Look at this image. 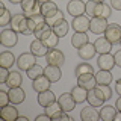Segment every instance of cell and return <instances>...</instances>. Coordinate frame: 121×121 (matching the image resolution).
Instances as JSON below:
<instances>
[{"label":"cell","mask_w":121,"mask_h":121,"mask_svg":"<svg viewBox=\"0 0 121 121\" xmlns=\"http://www.w3.org/2000/svg\"><path fill=\"white\" fill-rule=\"evenodd\" d=\"M9 68H5V67H0V83H6L8 77H9Z\"/></svg>","instance_id":"b9f144b4"},{"label":"cell","mask_w":121,"mask_h":121,"mask_svg":"<svg viewBox=\"0 0 121 121\" xmlns=\"http://www.w3.org/2000/svg\"><path fill=\"white\" fill-rule=\"evenodd\" d=\"M27 21H29V29L32 30V33H33L41 24H44V23H45V17H44L43 14H38V15H33V17H29Z\"/></svg>","instance_id":"1f68e13d"},{"label":"cell","mask_w":121,"mask_h":121,"mask_svg":"<svg viewBox=\"0 0 121 121\" xmlns=\"http://www.w3.org/2000/svg\"><path fill=\"white\" fill-rule=\"evenodd\" d=\"M11 29H14L17 33L21 35H30L32 30L29 29V21L27 17L24 14H15L12 15V20H11Z\"/></svg>","instance_id":"6da1fadb"},{"label":"cell","mask_w":121,"mask_h":121,"mask_svg":"<svg viewBox=\"0 0 121 121\" xmlns=\"http://www.w3.org/2000/svg\"><path fill=\"white\" fill-rule=\"evenodd\" d=\"M80 118L82 121H97V120H100V113L97 112V109L94 106L88 104L80 111Z\"/></svg>","instance_id":"ffe728a7"},{"label":"cell","mask_w":121,"mask_h":121,"mask_svg":"<svg viewBox=\"0 0 121 121\" xmlns=\"http://www.w3.org/2000/svg\"><path fill=\"white\" fill-rule=\"evenodd\" d=\"M88 43H89V38H88L86 32H74L73 36H71V45L74 48H77V50Z\"/></svg>","instance_id":"7402d4cb"},{"label":"cell","mask_w":121,"mask_h":121,"mask_svg":"<svg viewBox=\"0 0 121 121\" xmlns=\"http://www.w3.org/2000/svg\"><path fill=\"white\" fill-rule=\"evenodd\" d=\"M97 88L103 92V95H104L106 100H111V98H112V89H111L109 85H97Z\"/></svg>","instance_id":"60d3db41"},{"label":"cell","mask_w":121,"mask_h":121,"mask_svg":"<svg viewBox=\"0 0 121 121\" xmlns=\"http://www.w3.org/2000/svg\"><path fill=\"white\" fill-rule=\"evenodd\" d=\"M17 43H18V33L14 29H5L0 33V44L3 47L11 48L14 45H17Z\"/></svg>","instance_id":"7a4b0ae2"},{"label":"cell","mask_w":121,"mask_h":121,"mask_svg":"<svg viewBox=\"0 0 121 121\" xmlns=\"http://www.w3.org/2000/svg\"><path fill=\"white\" fill-rule=\"evenodd\" d=\"M77 85L83 86L85 89H92L97 86V79H95V74L94 73H88V74H82L77 77Z\"/></svg>","instance_id":"2e32d148"},{"label":"cell","mask_w":121,"mask_h":121,"mask_svg":"<svg viewBox=\"0 0 121 121\" xmlns=\"http://www.w3.org/2000/svg\"><path fill=\"white\" fill-rule=\"evenodd\" d=\"M77 53H79V58L80 59H83V60H89V59H92L94 56H95V47H94V43L91 44V43H88V44H85L83 47H80L77 50Z\"/></svg>","instance_id":"cb8c5ba5"},{"label":"cell","mask_w":121,"mask_h":121,"mask_svg":"<svg viewBox=\"0 0 121 121\" xmlns=\"http://www.w3.org/2000/svg\"><path fill=\"white\" fill-rule=\"evenodd\" d=\"M115 91L118 95H121V79H118V80L115 82Z\"/></svg>","instance_id":"7dc6e473"},{"label":"cell","mask_w":121,"mask_h":121,"mask_svg":"<svg viewBox=\"0 0 121 121\" xmlns=\"http://www.w3.org/2000/svg\"><path fill=\"white\" fill-rule=\"evenodd\" d=\"M112 15V6H109L106 2L97 3L95 6V12H94V17H103V18H109Z\"/></svg>","instance_id":"484cf974"},{"label":"cell","mask_w":121,"mask_h":121,"mask_svg":"<svg viewBox=\"0 0 121 121\" xmlns=\"http://www.w3.org/2000/svg\"><path fill=\"white\" fill-rule=\"evenodd\" d=\"M58 11H59L58 5H56L55 2H52V0L50 2H45V3H41V14H43L45 18L53 15V14H56Z\"/></svg>","instance_id":"4dcf8cb0"},{"label":"cell","mask_w":121,"mask_h":121,"mask_svg":"<svg viewBox=\"0 0 121 121\" xmlns=\"http://www.w3.org/2000/svg\"><path fill=\"white\" fill-rule=\"evenodd\" d=\"M18 121H27V117H18Z\"/></svg>","instance_id":"816d5d0a"},{"label":"cell","mask_w":121,"mask_h":121,"mask_svg":"<svg viewBox=\"0 0 121 121\" xmlns=\"http://www.w3.org/2000/svg\"><path fill=\"white\" fill-rule=\"evenodd\" d=\"M9 2H11V3H14V5H17V3H21L23 0H9Z\"/></svg>","instance_id":"f907efd6"},{"label":"cell","mask_w":121,"mask_h":121,"mask_svg":"<svg viewBox=\"0 0 121 121\" xmlns=\"http://www.w3.org/2000/svg\"><path fill=\"white\" fill-rule=\"evenodd\" d=\"M71 94H73L76 103H83V101L88 98V89H85L80 85H76L73 89H71Z\"/></svg>","instance_id":"f1b7e54d"},{"label":"cell","mask_w":121,"mask_h":121,"mask_svg":"<svg viewBox=\"0 0 121 121\" xmlns=\"http://www.w3.org/2000/svg\"><path fill=\"white\" fill-rule=\"evenodd\" d=\"M95 79H97V85H111L113 80L112 73L108 70H98L95 73Z\"/></svg>","instance_id":"4316f807"},{"label":"cell","mask_w":121,"mask_h":121,"mask_svg":"<svg viewBox=\"0 0 121 121\" xmlns=\"http://www.w3.org/2000/svg\"><path fill=\"white\" fill-rule=\"evenodd\" d=\"M89 24H91V18L85 14L79 15V17H73V21H71L74 32H88Z\"/></svg>","instance_id":"52a82bcc"},{"label":"cell","mask_w":121,"mask_h":121,"mask_svg":"<svg viewBox=\"0 0 121 121\" xmlns=\"http://www.w3.org/2000/svg\"><path fill=\"white\" fill-rule=\"evenodd\" d=\"M86 9V3L83 0H70L67 5V12L71 15V17H79V15H83Z\"/></svg>","instance_id":"9c48e42d"},{"label":"cell","mask_w":121,"mask_h":121,"mask_svg":"<svg viewBox=\"0 0 121 121\" xmlns=\"http://www.w3.org/2000/svg\"><path fill=\"white\" fill-rule=\"evenodd\" d=\"M120 44H121V41H120Z\"/></svg>","instance_id":"11a10c76"},{"label":"cell","mask_w":121,"mask_h":121,"mask_svg":"<svg viewBox=\"0 0 121 121\" xmlns=\"http://www.w3.org/2000/svg\"><path fill=\"white\" fill-rule=\"evenodd\" d=\"M115 108L118 109V111H121V95L118 97V100H117V103H115Z\"/></svg>","instance_id":"c3c4849f"},{"label":"cell","mask_w":121,"mask_h":121,"mask_svg":"<svg viewBox=\"0 0 121 121\" xmlns=\"http://www.w3.org/2000/svg\"><path fill=\"white\" fill-rule=\"evenodd\" d=\"M86 101H88V104L94 106V108H98V106H103V103L106 101V98L103 95V92L95 86V88H92V89L88 91V98H86Z\"/></svg>","instance_id":"30bf717a"},{"label":"cell","mask_w":121,"mask_h":121,"mask_svg":"<svg viewBox=\"0 0 121 121\" xmlns=\"http://www.w3.org/2000/svg\"><path fill=\"white\" fill-rule=\"evenodd\" d=\"M112 43L108 39L106 36H100L94 41V47H95V52L98 55H103V53H111L112 50Z\"/></svg>","instance_id":"ac0fdd59"},{"label":"cell","mask_w":121,"mask_h":121,"mask_svg":"<svg viewBox=\"0 0 121 121\" xmlns=\"http://www.w3.org/2000/svg\"><path fill=\"white\" fill-rule=\"evenodd\" d=\"M50 120H52V117L48 115L47 112H45V113H41V115H38L36 118H35V121H50Z\"/></svg>","instance_id":"ee69618b"},{"label":"cell","mask_w":121,"mask_h":121,"mask_svg":"<svg viewBox=\"0 0 121 121\" xmlns=\"http://www.w3.org/2000/svg\"><path fill=\"white\" fill-rule=\"evenodd\" d=\"M23 83V77H21V73L20 71H11L9 73V77L5 85H8V88H15V86H21Z\"/></svg>","instance_id":"f546056e"},{"label":"cell","mask_w":121,"mask_h":121,"mask_svg":"<svg viewBox=\"0 0 121 121\" xmlns=\"http://www.w3.org/2000/svg\"><path fill=\"white\" fill-rule=\"evenodd\" d=\"M8 94H9V100H11V103H14V104H20V103H23V101L26 100V92H24V89H23L21 86L9 88Z\"/></svg>","instance_id":"d6986e66"},{"label":"cell","mask_w":121,"mask_h":121,"mask_svg":"<svg viewBox=\"0 0 121 121\" xmlns=\"http://www.w3.org/2000/svg\"><path fill=\"white\" fill-rule=\"evenodd\" d=\"M36 100H38V104H39L41 108H47V106H50L52 103H55V101L58 100V97H56L50 89H47V91H43V92H38Z\"/></svg>","instance_id":"e0dca14e"},{"label":"cell","mask_w":121,"mask_h":121,"mask_svg":"<svg viewBox=\"0 0 121 121\" xmlns=\"http://www.w3.org/2000/svg\"><path fill=\"white\" fill-rule=\"evenodd\" d=\"M26 74H27V77L30 79V80H33V79L39 77V76L44 74V68L39 65V64H35L33 67H30L27 71H26Z\"/></svg>","instance_id":"836d02e7"},{"label":"cell","mask_w":121,"mask_h":121,"mask_svg":"<svg viewBox=\"0 0 121 121\" xmlns=\"http://www.w3.org/2000/svg\"><path fill=\"white\" fill-rule=\"evenodd\" d=\"M35 64H36V56L33 55L32 52L21 53L17 58V67H18V70H21V71H27L29 68L33 67Z\"/></svg>","instance_id":"277c9868"},{"label":"cell","mask_w":121,"mask_h":121,"mask_svg":"<svg viewBox=\"0 0 121 121\" xmlns=\"http://www.w3.org/2000/svg\"><path fill=\"white\" fill-rule=\"evenodd\" d=\"M62 111H64V109L60 108V104H59V101H58V100H56L55 103H52L50 106H47V108H45V112H47L48 115L52 117V120L55 118L56 115H59V113L62 112Z\"/></svg>","instance_id":"8d00e7d4"},{"label":"cell","mask_w":121,"mask_h":121,"mask_svg":"<svg viewBox=\"0 0 121 121\" xmlns=\"http://www.w3.org/2000/svg\"><path fill=\"white\" fill-rule=\"evenodd\" d=\"M44 74L47 76L48 79H50L52 83L55 82H59L60 77H62V71H60V67H56V65H48L44 68Z\"/></svg>","instance_id":"603a6c76"},{"label":"cell","mask_w":121,"mask_h":121,"mask_svg":"<svg viewBox=\"0 0 121 121\" xmlns=\"http://www.w3.org/2000/svg\"><path fill=\"white\" fill-rule=\"evenodd\" d=\"M111 6L115 11H121V0H111Z\"/></svg>","instance_id":"f6af8a7d"},{"label":"cell","mask_w":121,"mask_h":121,"mask_svg":"<svg viewBox=\"0 0 121 121\" xmlns=\"http://www.w3.org/2000/svg\"><path fill=\"white\" fill-rule=\"evenodd\" d=\"M98 2H94V0H88L86 2V9H85V14L88 15L89 18L94 17V12H95V6H97Z\"/></svg>","instance_id":"ab89813d"},{"label":"cell","mask_w":121,"mask_h":121,"mask_svg":"<svg viewBox=\"0 0 121 121\" xmlns=\"http://www.w3.org/2000/svg\"><path fill=\"white\" fill-rule=\"evenodd\" d=\"M45 60L48 65H56V67H62L65 64V55L59 50V48H50L48 53L45 55Z\"/></svg>","instance_id":"5b68a950"},{"label":"cell","mask_w":121,"mask_h":121,"mask_svg":"<svg viewBox=\"0 0 121 121\" xmlns=\"http://www.w3.org/2000/svg\"><path fill=\"white\" fill-rule=\"evenodd\" d=\"M109 23H108V18H103V17H92L91 18V24H89V30L94 33V35H101V33L106 32Z\"/></svg>","instance_id":"8992f818"},{"label":"cell","mask_w":121,"mask_h":121,"mask_svg":"<svg viewBox=\"0 0 121 121\" xmlns=\"http://www.w3.org/2000/svg\"><path fill=\"white\" fill-rule=\"evenodd\" d=\"M17 104H14V103H9V104H6V106H3L2 108V111H0V117H2L3 120H6V121H15V120H18V109L15 108Z\"/></svg>","instance_id":"5bb4252c"},{"label":"cell","mask_w":121,"mask_h":121,"mask_svg":"<svg viewBox=\"0 0 121 121\" xmlns=\"http://www.w3.org/2000/svg\"><path fill=\"white\" fill-rule=\"evenodd\" d=\"M48 50H50V48L44 44L43 39H38V38H35V39L30 43V52H32L36 58H45V55L48 53Z\"/></svg>","instance_id":"7c38bea8"},{"label":"cell","mask_w":121,"mask_h":121,"mask_svg":"<svg viewBox=\"0 0 121 121\" xmlns=\"http://www.w3.org/2000/svg\"><path fill=\"white\" fill-rule=\"evenodd\" d=\"M70 24H71V23H68L65 18H64V20H60L59 23H56L52 29H53V32H55L59 38H64L68 33V30H70Z\"/></svg>","instance_id":"83f0119b"},{"label":"cell","mask_w":121,"mask_h":121,"mask_svg":"<svg viewBox=\"0 0 121 121\" xmlns=\"http://www.w3.org/2000/svg\"><path fill=\"white\" fill-rule=\"evenodd\" d=\"M11 103V100H9V94L6 92V91H0V106H6V104H9Z\"/></svg>","instance_id":"7bdbcfd3"},{"label":"cell","mask_w":121,"mask_h":121,"mask_svg":"<svg viewBox=\"0 0 121 121\" xmlns=\"http://www.w3.org/2000/svg\"><path fill=\"white\" fill-rule=\"evenodd\" d=\"M97 65H98V68H100V70H108V71H111L112 68L117 65V64H115V58H113V55H111V53H103V55L98 56Z\"/></svg>","instance_id":"4fadbf2b"},{"label":"cell","mask_w":121,"mask_h":121,"mask_svg":"<svg viewBox=\"0 0 121 121\" xmlns=\"http://www.w3.org/2000/svg\"><path fill=\"white\" fill-rule=\"evenodd\" d=\"M103 35L108 38L112 44H118L121 41V26L118 23H111Z\"/></svg>","instance_id":"ba28073f"},{"label":"cell","mask_w":121,"mask_h":121,"mask_svg":"<svg viewBox=\"0 0 121 121\" xmlns=\"http://www.w3.org/2000/svg\"><path fill=\"white\" fill-rule=\"evenodd\" d=\"M115 120H117V121H121V111H118V112H117V117H115Z\"/></svg>","instance_id":"681fc988"},{"label":"cell","mask_w":121,"mask_h":121,"mask_svg":"<svg viewBox=\"0 0 121 121\" xmlns=\"http://www.w3.org/2000/svg\"><path fill=\"white\" fill-rule=\"evenodd\" d=\"M58 101H59L60 108H62L65 112H71V111H74L76 104H77L71 92H64V94H60V95L58 97Z\"/></svg>","instance_id":"8fae6325"},{"label":"cell","mask_w":121,"mask_h":121,"mask_svg":"<svg viewBox=\"0 0 121 121\" xmlns=\"http://www.w3.org/2000/svg\"><path fill=\"white\" fill-rule=\"evenodd\" d=\"M52 32H53V29L47 24V23H44V24H41L39 27L33 32V35H35V38H38V39H43L44 36H47L48 33H52Z\"/></svg>","instance_id":"e575fe53"},{"label":"cell","mask_w":121,"mask_h":121,"mask_svg":"<svg viewBox=\"0 0 121 121\" xmlns=\"http://www.w3.org/2000/svg\"><path fill=\"white\" fill-rule=\"evenodd\" d=\"M88 73H94L92 65H91V64H88V62H82V64H79V65L76 67V70H74L76 77H79V76H82V74H88Z\"/></svg>","instance_id":"d6a6232c"},{"label":"cell","mask_w":121,"mask_h":121,"mask_svg":"<svg viewBox=\"0 0 121 121\" xmlns=\"http://www.w3.org/2000/svg\"><path fill=\"white\" fill-rule=\"evenodd\" d=\"M11 20H12V14L9 12L8 9H5L2 12V17H0V26H8V24H11Z\"/></svg>","instance_id":"f35d334b"},{"label":"cell","mask_w":121,"mask_h":121,"mask_svg":"<svg viewBox=\"0 0 121 121\" xmlns=\"http://www.w3.org/2000/svg\"><path fill=\"white\" fill-rule=\"evenodd\" d=\"M60 20H64V12H62V11H58L56 14H53V15H50V17L45 18V23H47L50 27H53V26H55L56 23H59Z\"/></svg>","instance_id":"74e56055"},{"label":"cell","mask_w":121,"mask_h":121,"mask_svg":"<svg viewBox=\"0 0 121 121\" xmlns=\"http://www.w3.org/2000/svg\"><path fill=\"white\" fill-rule=\"evenodd\" d=\"M113 58H115V64H117V67H120L121 68V50H118L113 55Z\"/></svg>","instance_id":"bcb514c9"},{"label":"cell","mask_w":121,"mask_h":121,"mask_svg":"<svg viewBox=\"0 0 121 121\" xmlns=\"http://www.w3.org/2000/svg\"><path fill=\"white\" fill-rule=\"evenodd\" d=\"M50 85H52V82L45 74H43V76H39V77H36V79L32 80V88H33L35 92H43V91L50 89Z\"/></svg>","instance_id":"9a60e30c"},{"label":"cell","mask_w":121,"mask_h":121,"mask_svg":"<svg viewBox=\"0 0 121 121\" xmlns=\"http://www.w3.org/2000/svg\"><path fill=\"white\" fill-rule=\"evenodd\" d=\"M117 112H118V109H117L115 106H111V104L101 106V109L98 111L100 120H103V121H113L115 117H117Z\"/></svg>","instance_id":"44dd1931"},{"label":"cell","mask_w":121,"mask_h":121,"mask_svg":"<svg viewBox=\"0 0 121 121\" xmlns=\"http://www.w3.org/2000/svg\"><path fill=\"white\" fill-rule=\"evenodd\" d=\"M39 3H45V2H50V0H38Z\"/></svg>","instance_id":"f5cc1de1"},{"label":"cell","mask_w":121,"mask_h":121,"mask_svg":"<svg viewBox=\"0 0 121 121\" xmlns=\"http://www.w3.org/2000/svg\"><path fill=\"white\" fill-rule=\"evenodd\" d=\"M94 2H98V3H101V2H104V0H94Z\"/></svg>","instance_id":"db71d44e"},{"label":"cell","mask_w":121,"mask_h":121,"mask_svg":"<svg viewBox=\"0 0 121 121\" xmlns=\"http://www.w3.org/2000/svg\"><path fill=\"white\" fill-rule=\"evenodd\" d=\"M43 41H44V44L47 45L48 48H56V45H58V43H59V36L56 35L55 32H52V33H48L47 36H44Z\"/></svg>","instance_id":"d590c367"},{"label":"cell","mask_w":121,"mask_h":121,"mask_svg":"<svg viewBox=\"0 0 121 121\" xmlns=\"http://www.w3.org/2000/svg\"><path fill=\"white\" fill-rule=\"evenodd\" d=\"M14 64H17V59H15L14 53L12 52H2L0 53V67H5V68H11L14 65Z\"/></svg>","instance_id":"d4e9b609"},{"label":"cell","mask_w":121,"mask_h":121,"mask_svg":"<svg viewBox=\"0 0 121 121\" xmlns=\"http://www.w3.org/2000/svg\"><path fill=\"white\" fill-rule=\"evenodd\" d=\"M20 5H21L23 14H24L27 18L41 14V3L38 2V0H23Z\"/></svg>","instance_id":"3957f363"}]
</instances>
